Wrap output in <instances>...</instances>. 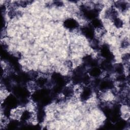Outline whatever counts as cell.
Wrapping results in <instances>:
<instances>
[{"instance_id": "1", "label": "cell", "mask_w": 130, "mask_h": 130, "mask_svg": "<svg viewBox=\"0 0 130 130\" xmlns=\"http://www.w3.org/2000/svg\"><path fill=\"white\" fill-rule=\"evenodd\" d=\"M5 108L12 110L18 107V101L14 95L9 94L3 101Z\"/></svg>"}, {"instance_id": "2", "label": "cell", "mask_w": 130, "mask_h": 130, "mask_svg": "<svg viewBox=\"0 0 130 130\" xmlns=\"http://www.w3.org/2000/svg\"><path fill=\"white\" fill-rule=\"evenodd\" d=\"M100 53L102 56L106 60L111 61L114 58L113 54L107 45L105 44L102 46L100 49Z\"/></svg>"}, {"instance_id": "3", "label": "cell", "mask_w": 130, "mask_h": 130, "mask_svg": "<svg viewBox=\"0 0 130 130\" xmlns=\"http://www.w3.org/2000/svg\"><path fill=\"white\" fill-rule=\"evenodd\" d=\"M114 87L113 82L109 79H105L100 81L98 87L102 91H106L112 89Z\"/></svg>"}, {"instance_id": "4", "label": "cell", "mask_w": 130, "mask_h": 130, "mask_svg": "<svg viewBox=\"0 0 130 130\" xmlns=\"http://www.w3.org/2000/svg\"><path fill=\"white\" fill-rule=\"evenodd\" d=\"M82 34L87 38L92 40L95 36V31L91 25L85 26L81 29Z\"/></svg>"}, {"instance_id": "5", "label": "cell", "mask_w": 130, "mask_h": 130, "mask_svg": "<svg viewBox=\"0 0 130 130\" xmlns=\"http://www.w3.org/2000/svg\"><path fill=\"white\" fill-rule=\"evenodd\" d=\"M63 25L64 27L70 30H75L78 27V22L73 18H68L64 20L63 22Z\"/></svg>"}, {"instance_id": "6", "label": "cell", "mask_w": 130, "mask_h": 130, "mask_svg": "<svg viewBox=\"0 0 130 130\" xmlns=\"http://www.w3.org/2000/svg\"><path fill=\"white\" fill-rule=\"evenodd\" d=\"M92 94V92L91 89L89 87H83L79 96L82 101H86L91 98Z\"/></svg>"}, {"instance_id": "7", "label": "cell", "mask_w": 130, "mask_h": 130, "mask_svg": "<svg viewBox=\"0 0 130 130\" xmlns=\"http://www.w3.org/2000/svg\"><path fill=\"white\" fill-rule=\"evenodd\" d=\"M102 70L100 68L98 67H91L89 69L88 74L89 76L94 78H98L102 74Z\"/></svg>"}, {"instance_id": "8", "label": "cell", "mask_w": 130, "mask_h": 130, "mask_svg": "<svg viewBox=\"0 0 130 130\" xmlns=\"http://www.w3.org/2000/svg\"><path fill=\"white\" fill-rule=\"evenodd\" d=\"M114 5V7L121 10V11H125L128 8V3L125 1H118L116 2Z\"/></svg>"}, {"instance_id": "9", "label": "cell", "mask_w": 130, "mask_h": 130, "mask_svg": "<svg viewBox=\"0 0 130 130\" xmlns=\"http://www.w3.org/2000/svg\"><path fill=\"white\" fill-rule=\"evenodd\" d=\"M45 111L42 108V107L39 108L36 112V119L39 122H42L45 119Z\"/></svg>"}, {"instance_id": "10", "label": "cell", "mask_w": 130, "mask_h": 130, "mask_svg": "<svg viewBox=\"0 0 130 130\" xmlns=\"http://www.w3.org/2000/svg\"><path fill=\"white\" fill-rule=\"evenodd\" d=\"M91 25L93 28L95 29H99L103 27L102 21L98 18H95L91 20Z\"/></svg>"}, {"instance_id": "11", "label": "cell", "mask_w": 130, "mask_h": 130, "mask_svg": "<svg viewBox=\"0 0 130 130\" xmlns=\"http://www.w3.org/2000/svg\"><path fill=\"white\" fill-rule=\"evenodd\" d=\"M113 70L118 75H120V74H123L124 73V68L122 64L119 63V64H117L116 66H114L113 68Z\"/></svg>"}, {"instance_id": "12", "label": "cell", "mask_w": 130, "mask_h": 130, "mask_svg": "<svg viewBox=\"0 0 130 130\" xmlns=\"http://www.w3.org/2000/svg\"><path fill=\"white\" fill-rule=\"evenodd\" d=\"M115 126L117 129H123L126 126V121L124 119H119L115 122Z\"/></svg>"}, {"instance_id": "13", "label": "cell", "mask_w": 130, "mask_h": 130, "mask_svg": "<svg viewBox=\"0 0 130 130\" xmlns=\"http://www.w3.org/2000/svg\"><path fill=\"white\" fill-rule=\"evenodd\" d=\"M113 24L115 25V26L116 27H117V28H121L123 24L122 20L121 19H120L119 18H118V17L113 20Z\"/></svg>"}]
</instances>
